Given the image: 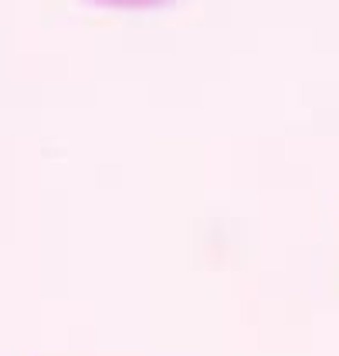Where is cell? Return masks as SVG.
<instances>
[{"label":"cell","instance_id":"obj_1","mask_svg":"<svg viewBox=\"0 0 339 356\" xmlns=\"http://www.w3.org/2000/svg\"><path fill=\"white\" fill-rule=\"evenodd\" d=\"M99 3H113V7H156L167 0H99Z\"/></svg>","mask_w":339,"mask_h":356}]
</instances>
